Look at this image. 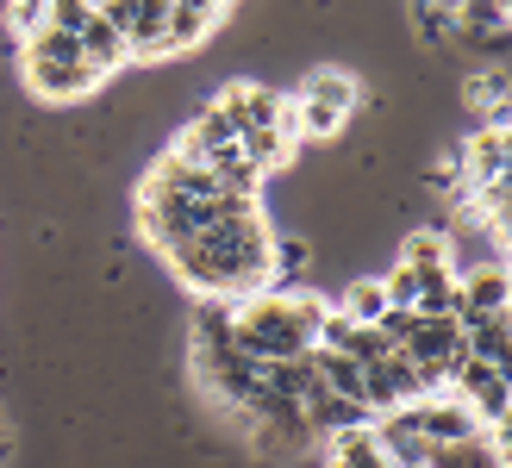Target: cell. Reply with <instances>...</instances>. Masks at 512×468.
Masks as SVG:
<instances>
[{
	"mask_svg": "<svg viewBox=\"0 0 512 468\" xmlns=\"http://www.w3.org/2000/svg\"><path fill=\"white\" fill-rule=\"evenodd\" d=\"M269 256H275V231L263 213H244L219 231H200V238L169 250V269L188 281L200 300H244L269 288Z\"/></svg>",
	"mask_w": 512,
	"mask_h": 468,
	"instance_id": "6da1fadb",
	"label": "cell"
},
{
	"mask_svg": "<svg viewBox=\"0 0 512 468\" xmlns=\"http://www.w3.org/2000/svg\"><path fill=\"white\" fill-rule=\"evenodd\" d=\"M325 306L331 300L306 294V288H294V294H269V288L263 294H244L238 312H232V344L244 356H256V362L306 356V350H313L319 319H325Z\"/></svg>",
	"mask_w": 512,
	"mask_h": 468,
	"instance_id": "7a4b0ae2",
	"label": "cell"
},
{
	"mask_svg": "<svg viewBox=\"0 0 512 468\" xmlns=\"http://www.w3.org/2000/svg\"><path fill=\"white\" fill-rule=\"evenodd\" d=\"M194 369L207 381V394L225 400L232 412H244L256 394H263V362L244 356L238 344H219V350H194Z\"/></svg>",
	"mask_w": 512,
	"mask_h": 468,
	"instance_id": "3957f363",
	"label": "cell"
},
{
	"mask_svg": "<svg viewBox=\"0 0 512 468\" xmlns=\"http://www.w3.org/2000/svg\"><path fill=\"white\" fill-rule=\"evenodd\" d=\"M400 419L413 425L431 450H450V444H481V419H475V412H469L463 400H456V394H444V387H438V394H425V400H413V406H400Z\"/></svg>",
	"mask_w": 512,
	"mask_h": 468,
	"instance_id": "277c9868",
	"label": "cell"
},
{
	"mask_svg": "<svg viewBox=\"0 0 512 468\" xmlns=\"http://www.w3.org/2000/svg\"><path fill=\"white\" fill-rule=\"evenodd\" d=\"M19 69H25V88H32L38 100H82L100 88V75L88 69V57H25L19 50Z\"/></svg>",
	"mask_w": 512,
	"mask_h": 468,
	"instance_id": "5b68a950",
	"label": "cell"
},
{
	"mask_svg": "<svg viewBox=\"0 0 512 468\" xmlns=\"http://www.w3.org/2000/svg\"><path fill=\"white\" fill-rule=\"evenodd\" d=\"M506 312H512V281L500 263L456 269V312L450 319H506Z\"/></svg>",
	"mask_w": 512,
	"mask_h": 468,
	"instance_id": "8992f818",
	"label": "cell"
},
{
	"mask_svg": "<svg viewBox=\"0 0 512 468\" xmlns=\"http://www.w3.org/2000/svg\"><path fill=\"white\" fill-rule=\"evenodd\" d=\"M213 107H219L225 119H232V132H238V138H250V132H269V125H275V113H281V94L256 88V82H225Z\"/></svg>",
	"mask_w": 512,
	"mask_h": 468,
	"instance_id": "52a82bcc",
	"label": "cell"
},
{
	"mask_svg": "<svg viewBox=\"0 0 512 468\" xmlns=\"http://www.w3.org/2000/svg\"><path fill=\"white\" fill-rule=\"evenodd\" d=\"M456 163H463V188H488V181H506V125H481V132L456 150Z\"/></svg>",
	"mask_w": 512,
	"mask_h": 468,
	"instance_id": "ba28073f",
	"label": "cell"
},
{
	"mask_svg": "<svg viewBox=\"0 0 512 468\" xmlns=\"http://www.w3.org/2000/svg\"><path fill=\"white\" fill-rule=\"evenodd\" d=\"M325 468H394V462L381 450L375 425H350L338 437H325Z\"/></svg>",
	"mask_w": 512,
	"mask_h": 468,
	"instance_id": "9c48e42d",
	"label": "cell"
},
{
	"mask_svg": "<svg viewBox=\"0 0 512 468\" xmlns=\"http://www.w3.org/2000/svg\"><path fill=\"white\" fill-rule=\"evenodd\" d=\"M294 100H313V107H325V113H344V119H350V107L363 100V88H356L344 69H313V75L300 82V94H294Z\"/></svg>",
	"mask_w": 512,
	"mask_h": 468,
	"instance_id": "30bf717a",
	"label": "cell"
},
{
	"mask_svg": "<svg viewBox=\"0 0 512 468\" xmlns=\"http://www.w3.org/2000/svg\"><path fill=\"white\" fill-rule=\"evenodd\" d=\"M413 312L419 319H450L456 312V269H413Z\"/></svg>",
	"mask_w": 512,
	"mask_h": 468,
	"instance_id": "8fae6325",
	"label": "cell"
},
{
	"mask_svg": "<svg viewBox=\"0 0 512 468\" xmlns=\"http://www.w3.org/2000/svg\"><path fill=\"white\" fill-rule=\"evenodd\" d=\"M82 57H88V69L100 75V82H107V75H119L125 63H132V50H125V38H119L113 25H107V19L94 13V25L82 32Z\"/></svg>",
	"mask_w": 512,
	"mask_h": 468,
	"instance_id": "7c38bea8",
	"label": "cell"
},
{
	"mask_svg": "<svg viewBox=\"0 0 512 468\" xmlns=\"http://www.w3.org/2000/svg\"><path fill=\"white\" fill-rule=\"evenodd\" d=\"M313 369H319V387H325V394L363 406V362H350V356H338V350H313Z\"/></svg>",
	"mask_w": 512,
	"mask_h": 468,
	"instance_id": "4fadbf2b",
	"label": "cell"
},
{
	"mask_svg": "<svg viewBox=\"0 0 512 468\" xmlns=\"http://www.w3.org/2000/svg\"><path fill=\"white\" fill-rule=\"evenodd\" d=\"M456 325H463V356L506 369V319H456Z\"/></svg>",
	"mask_w": 512,
	"mask_h": 468,
	"instance_id": "5bb4252c",
	"label": "cell"
},
{
	"mask_svg": "<svg viewBox=\"0 0 512 468\" xmlns=\"http://www.w3.org/2000/svg\"><path fill=\"white\" fill-rule=\"evenodd\" d=\"M400 269H456L450 231H413V238L400 244Z\"/></svg>",
	"mask_w": 512,
	"mask_h": 468,
	"instance_id": "9a60e30c",
	"label": "cell"
},
{
	"mask_svg": "<svg viewBox=\"0 0 512 468\" xmlns=\"http://www.w3.org/2000/svg\"><path fill=\"white\" fill-rule=\"evenodd\" d=\"M213 32H219L213 19H200V13H188V7L169 0V25H163V50H169V57H188V50H200Z\"/></svg>",
	"mask_w": 512,
	"mask_h": 468,
	"instance_id": "2e32d148",
	"label": "cell"
},
{
	"mask_svg": "<svg viewBox=\"0 0 512 468\" xmlns=\"http://www.w3.org/2000/svg\"><path fill=\"white\" fill-rule=\"evenodd\" d=\"M232 312H238V300H200L194 306V350L232 344Z\"/></svg>",
	"mask_w": 512,
	"mask_h": 468,
	"instance_id": "e0dca14e",
	"label": "cell"
},
{
	"mask_svg": "<svg viewBox=\"0 0 512 468\" xmlns=\"http://www.w3.org/2000/svg\"><path fill=\"white\" fill-rule=\"evenodd\" d=\"M338 312H344V319H356V325H375L381 312H388V294H381V275H356L350 288H344V300H338Z\"/></svg>",
	"mask_w": 512,
	"mask_h": 468,
	"instance_id": "ac0fdd59",
	"label": "cell"
},
{
	"mask_svg": "<svg viewBox=\"0 0 512 468\" xmlns=\"http://www.w3.org/2000/svg\"><path fill=\"white\" fill-rule=\"evenodd\" d=\"M413 25H419V38L444 44V38H456V7L450 0H413Z\"/></svg>",
	"mask_w": 512,
	"mask_h": 468,
	"instance_id": "d6986e66",
	"label": "cell"
},
{
	"mask_svg": "<svg viewBox=\"0 0 512 468\" xmlns=\"http://www.w3.org/2000/svg\"><path fill=\"white\" fill-rule=\"evenodd\" d=\"M469 100H488V125H506V69L469 75Z\"/></svg>",
	"mask_w": 512,
	"mask_h": 468,
	"instance_id": "ffe728a7",
	"label": "cell"
},
{
	"mask_svg": "<svg viewBox=\"0 0 512 468\" xmlns=\"http://www.w3.org/2000/svg\"><path fill=\"white\" fill-rule=\"evenodd\" d=\"M413 325H419V312H413V306H388V312H381V319H375V331L388 337L394 350L406 344V337H413Z\"/></svg>",
	"mask_w": 512,
	"mask_h": 468,
	"instance_id": "44dd1931",
	"label": "cell"
},
{
	"mask_svg": "<svg viewBox=\"0 0 512 468\" xmlns=\"http://www.w3.org/2000/svg\"><path fill=\"white\" fill-rule=\"evenodd\" d=\"M7 25H13V38H32L44 25V0H7Z\"/></svg>",
	"mask_w": 512,
	"mask_h": 468,
	"instance_id": "7402d4cb",
	"label": "cell"
},
{
	"mask_svg": "<svg viewBox=\"0 0 512 468\" xmlns=\"http://www.w3.org/2000/svg\"><path fill=\"white\" fill-rule=\"evenodd\" d=\"M269 269H275V275H300V269H306V244H300V238H275Z\"/></svg>",
	"mask_w": 512,
	"mask_h": 468,
	"instance_id": "603a6c76",
	"label": "cell"
},
{
	"mask_svg": "<svg viewBox=\"0 0 512 468\" xmlns=\"http://www.w3.org/2000/svg\"><path fill=\"white\" fill-rule=\"evenodd\" d=\"M175 7H188V13H200V19H225V0H175Z\"/></svg>",
	"mask_w": 512,
	"mask_h": 468,
	"instance_id": "cb8c5ba5",
	"label": "cell"
},
{
	"mask_svg": "<svg viewBox=\"0 0 512 468\" xmlns=\"http://www.w3.org/2000/svg\"><path fill=\"white\" fill-rule=\"evenodd\" d=\"M419 468H431V462H419Z\"/></svg>",
	"mask_w": 512,
	"mask_h": 468,
	"instance_id": "d4e9b609",
	"label": "cell"
},
{
	"mask_svg": "<svg viewBox=\"0 0 512 468\" xmlns=\"http://www.w3.org/2000/svg\"><path fill=\"white\" fill-rule=\"evenodd\" d=\"M225 7H232V0H225Z\"/></svg>",
	"mask_w": 512,
	"mask_h": 468,
	"instance_id": "484cf974",
	"label": "cell"
}]
</instances>
